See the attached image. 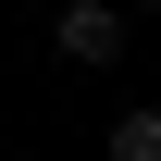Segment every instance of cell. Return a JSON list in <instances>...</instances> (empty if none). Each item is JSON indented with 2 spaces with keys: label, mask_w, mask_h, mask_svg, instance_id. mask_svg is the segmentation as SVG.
Here are the masks:
<instances>
[{
  "label": "cell",
  "mask_w": 161,
  "mask_h": 161,
  "mask_svg": "<svg viewBox=\"0 0 161 161\" xmlns=\"http://www.w3.org/2000/svg\"><path fill=\"white\" fill-rule=\"evenodd\" d=\"M50 50L75 75H112L124 62V0H50Z\"/></svg>",
  "instance_id": "obj_1"
},
{
  "label": "cell",
  "mask_w": 161,
  "mask_h": 161,
  "mask_svg": "<svg viewBox=\"0 0 161 161\" xmlns=\"http://www.w3.org/2000/svg\"><path fill=\"white\" fill-rule=\"evenodd\" d=\"M112 161H161V112H149V99L112 112Z\"/></svg>",
  "instance_id": "obj_2"
}]
</instances>
